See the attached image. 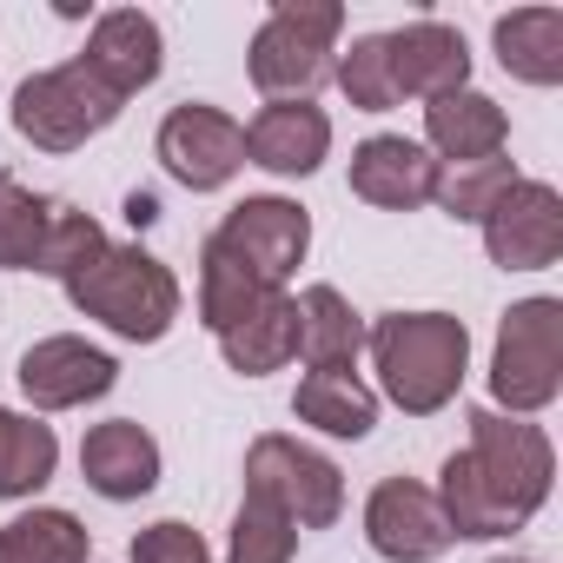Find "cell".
Returning a JSON list of instances; mask_svg holds the SVG:
<instances>
[{"label":"cell","instance_id":"obj_1","mask_svg":"<svg viewBox=\"0 0 563 563\" xmlns=\"http://www.w3.org/2000/svg\"><path fill=\"white\" fill-rule=\"evenodd\" d=\"M471 444L444 457L438 471V510L451 523V537H510L523 530L556 477V451L530 418H504V411H471Z\"/></svg>","mask_w":563,"mask_h":563},{"label":"cell","instance_id":"obj_2","mask_svg":"<svg viewBox=\"0 0 563 563\" xmlns=\"http://www.w3.org/2000/svg\"><path fill=\"white\" fill-rule=\"evenodd\" d=\"M365 345H372L385 398L405 418L444 411L464 385V365H471V332L451 312H385V319H372Z\"/></svg>","mask_w":563,"mask_h":563},{"label":"cell","instance_id":"obj_3","mask_svg":"<svg viewBox=\"0 0 563 563\" xmlns=\"http://www.w3.org/2000/svg\"><path fill=\"white\" fill-rule=\"evenodd\" d=\"M67 299H74V312L100 319L113 339H126V345H159V339L173 332V319H179V278H173V265L153 258L146 245H113V239H107V252H100L87 272L67 278Z\"/></svg>","mask_w":563,"mask_h":563},{"label":"cell","instance_id":"obj_4","mask_svg":"<svg viewBox=\"0 0 563 563\" xmlns=\"http://www.w3.org/2000/svg\"><path fill=\"white\" fill-rule=\"evenodd\" d=\"M339 34H345L339 0H278L265 14V27L252 34V54H245L252 87L265 100H312L332 80Z\"/></svg>","mask_w":563,"mask_h":563},{"label":"cell","instance_id":"obj_5","mask_svg":"<svg viewBox=\"0 0 563 563\" xmlns=\"http://www.w3.org/2000/svg\"><path fill=\"white\" fill-rule=\"evenodd\" d=\"M563 391V306L556 299H517L497 325V352H490V411L504 418H530L543 405H556Z\"/></svg>","mask_w":563,"mask_h":563},{"label":"cell","instance_id":"obj_6","mask_svg":"<svg viewBox=\"0 0 563 563\" xmlns=\"http://www.w3.org/2000/svg\"><path fill=\"white\" fill-rule=\"evenodd\" d=\"M120 93L113 87H100L80 60H67V67H47V74H27L21 87H14V107H8V120H14V133L27 140V146H41V153H80L93 133H107L113 120H120Z\"/></svg>","mask_w":563,"mask_h":563},{"label":"cell","instance_id":"obj_7","mask_svg":"<svg viewBox=\"0 0 563 563\" xmlns=\"http://www.w3.org/2000/svg\"><path fill=\"white\" fill-rule=\"evenodd\" d=\"M245 497L272 504L299 530H325L345 510V477H339V464L325 451H312V444H299L286 431H265L245 451Z\"/></svg>","mask_w":563,"mask_h":563},{"label":"cell","instance_id":"obj_8","mask_svg":"<svg viewBox=\"0 0 563 563\" xmlns=\"http://www.w3.org/2000/svg\"><path fill=\"white\" fill-rule=\"evenodd\" d=\"M258 286L272 292H286V278L306 265V245H312V219L299 199H278V192H258V199H239L219 232H212Z\"/></svg>","mask_w":563,"mask_h":563},{"label":"cell","instance_id":"obj_9","mask_svg":"<svg viewBox=\"0 0 563 563\" xmlns=\"http://www.w3.org/2000/svg\"><path fill=\"white\" fill-rule=\"evenodd\" d=\"M159 166L186 186V192H219L232 186V173L245 166V126L219 107H173L159 120Z\"/></svg>","mask_w":563,"mask_h":563},{"label":"cell","instance_id":"obj_10","mask_svg":"<svg viewBox=\"0 0 563 563\" xmlns=\"http://www.w3.org/2000/svg\"><path fill=\"white\" fill-rule=\"evenodd\" d=\"M484 252L504 272H543L563 258V199L543 179H517L484 212Z\"/></svg>","mask_w":563,"mask_h":563},{"label":"cell","instance_id":"obj_11","mask_svg":"<svg viewBox=\"0 0 563 563\" xmlns=\"http://www.w3.org/2000/svg\"><path fill=\"white\" fill-rule=\"evenodd\" d=\"M14 378H21V391H27L34 411H74V405L107 398L120 385V365H113V352H100V345H87L74 332H54V339H41V345L21 352Z\"/></svg>","mask_w":563,"mask_h":563},{"label":"cell","instance_id":"obj_12","mask_svg":"<svg viewBox=\"0 0 563 563\" xmlns=\"http://www.w3.org/2000/svg\"><path fill=\"white\" fill-rule=\"evenodd\" d=\"M365 537L385 563H438L457 537L431 497V484H411V477H385L365 504Z\"/></svg>","mask_w":563,"mask_h":563},{"label":"cell","instance_id":"obj_13","mask_svg":"<svg viewBox=\"0 0 563 563\" xmlns=\"http://www.w3.org/2000/svg\"><path fill=\"white\" fill-rule=\"evenodd\" d=\"M332 153V120L312 100H265L245 126V166L272 179H306Z\"/></svg>","mask_w":563,"mask_h":563},{"label":"cell","instance_id":"obj_14","mask_svg":"<svg viewBox=\"0 0 563 563\" xmlns=\"http://www.w3.org/2000/svg\"><path fill=\"white\" fill-rule=\"evenodd\" d=\"M385 60H391V93L398 100H424L431 107V100L471 87V47L444 21H411V27L385 34Z\"/></svg>","mask_w":563,"mask_h":563},{"label":"cell","instance_id":"obj_15","mask_svg":"<svg viewBox=\"0 0 563 563\" xmlns=\"http://www.w3.org/2000/svg\"><path fill=\"white\" fill-rule=\"evenodd\" d=\"M74 60H80L100 87H113L120 100H133L140 87L159 80V67H166V41H159V21H153V14H140V8H113V14L93 21L87 54H74Z\"/></svg>","mask_w":563,"mask_h":563},{"label":"cell","instance_id":"obj_16","mask_svg":"<svg viewBox=\"0 0 563 563\" xmlns=\"http://www.w3.org/2000/svg\"><path fill=\"white\" fill-rule=\"evenodd\" d=\"M438 173L444 166L418 140H405V133H372L352 153V192L365 206H378V212H418V206H431Z\"/></svg>","mask_w":563,"mask_h":563},{"label":"cell","instance_id":"obj_17","mask_svg":"<svg viewBox=\"0 0 563 563\" xmlns=\"http://www.w3.org/2000/svg\"><path fill=\"white\" fill-rule=\"evenodd\" d=\"M80 477H87L107 504H133V497H146V490L159 484V444H153V431L133 424V418H107V424H93L87 444H80Z\"/></svg>","mask_w":563,"mask_h":563},{"label":"cell","instance_id":"obj_18","mask_svg":"<svg viewBox=\"0 0 563 563\" xmlns=\"http://www.w3.org/2000/svg\"><path fill=\"white\" fill-rule=\"evenodd\" d=\"M504 140H510V120H504V107H497L490 93H477V87H457V93H444V100L424 107V153H431L438 166L490 159V153H504Z\"/></svg>","mask_w":563,"mask_h":563},{"label":"cell","instance_id":"obj_19","mask_svg":"<svg viewBox=\"0 0 563 563\" xmlns=\"http://www.w3.org/2000/svg\"><path fill=\"white\" fill-rule=\"evenodd\" d=\"M219 352L239 378H265V372H286L299 358V299L272 292L258 312H245L232 332H219Z\"/></svg>","mask_w":563,"mask_h":563},{"label":"cell","instance_id":"obj_20","mask_svg":"<svg viewBox=\"0 0 563 563\" xmlns=\"http://www.w3.org/2000/svg\"><path fill=\"white\" fill-rule=\"evenodd\" d=\"M365 352V319L339 286H306L299 292V358L312 372H352Z\"/></svg>","mask_w":563,"mask_h":563},{"label":"cell","instance_id":"obj_21","mask_svg":"<svg viewBox=\"0 0 563 563\" xmlns=\"http://www.w3.org/2000/svg\"><path fill=\"white\" fill-rule=\"evenodd\" d=\"M292 411H299V424L358 444V438L378 424V391H372L358 372H306L299 391H292Z\"/></svg>","mask_w":563,"mask_h":563},{"label":"cell","instance_id":"obj_22","mask_svg":"<svg viewBox=\"0 0 563 563\" xmlns=\"http://www.w3.org/2000/svg\"><path fill=\"white\" fill-rule=\"evenodd\" d=\"M504 74H517L523 87H556L563 80V14L556 8H517L490 27Z\"/></svg>","mask_w":563,"mask_h":563},{"label":"cell","instance_id":"obj_23","mask_svg":"<svg viewBox=\"0 0 563 563\" xmlns=\"http://www.w3.org/2000/svg\"><path fill=\"white\" fill-rule=\"evenodd\" d=\"M272 299V286H258V278L219 245V239H206V252H199V319H206V332L219 339V332H232L245 312H258Z\"/></svg>","mask_w":563,"mask_h":563},{"label":"cell","instance_id":"obj_24","mask_svg":"<svg viewBox=\"0 0 563 563\" xmlns=\"http://www.w3.org/2000/svg\"><path fill=\"white\" fill-rule=\"evenodd\" d=\"M60 464V438L41 418H21L0 405V497H34Z\"/></svg>","mask_w":563,"mask_h":563},{"label":"cell","instance_id":"obj_25","mask_svg":"<svg viewBox=\"0 0 563 563\" xmlns=\"http://www.w3.org/2000/svg\"><path fill=\"white\" fill-rule=\"evenodd\" d=\"M93 537L74 510H27L0 523V563H87Z\"/></svg>","mask_w":563,"mask_h":563},{"label":"cell","instance_id":"obj_26","mask_svg":"<svg viewBox=\"0 0 563 563\" xmlns=\"http://www.w3.org/2000/svg\"><path fill=\"white\" fill-rule=\"evenodd\" d=\"M54 225V199L27 192L14 173H0V272H34Z\"/></svg>","mask_w":563,"mask_h":563},{"label":"cell","instance_id":"obj_27","mask_svg":"<svg viewBox=\"0 0 563 563\" xmlns=\"http://www.w3.org/2000/svg\"><path fill=\"white\" fill-rule=\"evenodd\" d=\"M523 173L504 159V153H490V159H471V166H444L438 173V206H444V219H464V225H484V212L517 186Z\"/></svg>","mask_w":563,"mask_h":563},{"label":"cell","instance_id":"obj_28","mask_svg":"<svg viewBox=\"0 0 563 563\" xmlns=\"http://www.w3.org/2000/svg\"><path fill=\"white\" fill-rule=\"evenodd\" d=\"M292 556H299V523L278 517L258 497H245L232 517V537H225V563H292Z\"/></svg>","mask_w":563,"mask_h":563},{"label":"cell","instance_id":"obj_29","mask_svg":"<svg viewBox=\"0 0 563 563\" xmlns=\"http://www.w3.org/2000/svg\"><path fill=\"white\" fill-rule=\"evenodd\" d=\"M332 80L339 93L358 107V113H391L398 93H391V60H385V34H358L339 60H332Z\"/></svg>","mask_w":563,"mask_h":563},{"label":"cell","instance_id":"obj_30","mask_svg":"<svg viewBox=\"0 0 563 563\" xmlns=\"http://www.w3.org/2000/svg\"><path fill=\"white\" fill-rule=\"evenodd\" d=\"M100 252H107L100 219L93 212H74V206H54V225H47V245H41V265L34 272H47V278H60V286H67V278L87 272Z\"/></svg>","mask_w":563,"mask_h":563},{"label":"cell","instance_id":"obj_31","mask_svg":"<svg viewBox=\"0 0 563 563\" xmlns=\"http://www.w3.org/2000/svg\"><path fill=\"white\" fill-rule=\"evenodd\" d=\"M126 563H212V550H206V537H199L192 523L159 517V523H146V530L133 537Z\"/></svg>","mask_w":563,"mask_h":563},{"label":"cell","instance_id":"obj_32","mask_svg":"<svg viewBox=\"0 0 563 563\" xmlns=\"http://www.w3.org/2000/svg\"><path fill=\"white\" fill-rule=\"evenodd\" d=\"M497 563H530V556H497Z\"/></svg>","mask_w":563,"mask_h":563}]
</instances>
